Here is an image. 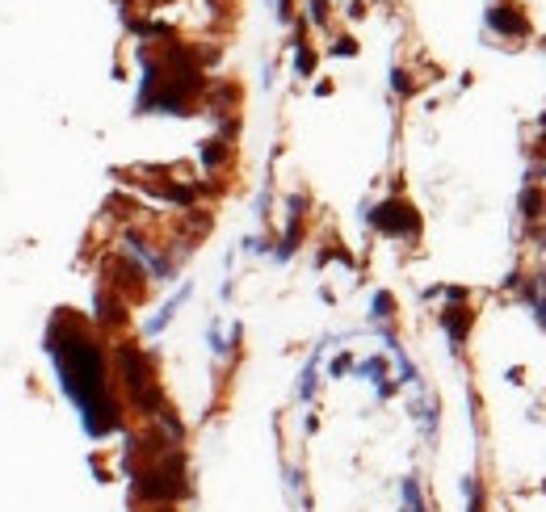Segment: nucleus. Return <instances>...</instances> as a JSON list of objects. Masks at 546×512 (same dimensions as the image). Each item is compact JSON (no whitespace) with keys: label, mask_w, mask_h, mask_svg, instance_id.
I'll return each instance as SVG.
<instances>
[{"label":"nucleus","mask_w":546,"mask_h":512,"mask_svg":"<svg viewBox=\"0 0 546 512\" xmlns=\"http://www.w3.org/2000/svg\"><path fill=\"white\" fill-rule=\"evenodd\" d=\"M46 357L55 361L59 387H63V395L76 403L84 433H88L93 441L118 433V429H122V416H118V403H114V395H109L101 345H97L76 319L55 315V324L46 328Z\"/></svg>","instance_id":"f257e3e1"},{"label":"nucleus","mask_w":546,"mask_h":512,"mask_svg":"<svg viewBox=\"0 0 546 512\" xmlns=\"http://www.w3.org/2000/svg\"><path fill=\"white\" fill-rule=\"evenodd\" d=\"M130 487H135V500H147V504H172V500L189 496L185 454L172 445L168 454L151 458V466H135L130 471Z\"/></svg>","instance_id":"f03ea898"},{"label":"nucleus","mask_w":546,"mask_h":512,"mask_svg":"<svg viewBox=\"0 0 546 512\" xmlns=\"http://www.w3.org/2000/svg\"><path fill=\"white\" fill-rule=\"evenodd\" d=\"M114 366H118L122 391L130 395L135 412H143V416H156V412L164 408V395H160V387H156L151 357H147L139 345H118V349H114Z\"/></svg>","instance_id":"7ed1b4c3"},{"label":"nucleus","mask_w":546,"mask_h":512,"mask_svg":"<svg viewBox=\"0 0 546 512\" xmlns=\"http://www.w3.org/2000/svg\"><path fill=\"white\" fill-rule=\"evenodd\" d=\"M362 219L387 240H421V210H412L404 198H387L378 206H366Z\"/></svg>","instance_id":"20e7f679"},{"label":"nucleus","mask_w":546,"mask_h":512,"mask_svg":"<svg viewBox=\"0 0 546 512\" xmlns=\"http://www.w3.org/2000/svg\"><path fill=\"white\" fill-rule=\"evenodd\" d=\"M286 214H290L286 235H282V240H278V248H273V256H278V261H290V256L299 252V240H303V214H307V198H303V193H290V198H286Z\"/></svg>","instance_id":"39448f33"},{"label":"nucleus","mask_w":546,"mask_h":512,"mask_svg":"<svg viewBox=\"0 0 546 512\" xmlns=\"http://www.w3.org/2000/svg\"><path fill=\"white\" fill-rule=\"evenodd\" d=\"M484 21H488V29H496V34H505V38H526V34H530L526 13L513 8V4H492V8L484 13Z\"/></svg>","instance_id":"423d86ee"},{"label":"nucleus","mask_w":546,"mask_h":512,"mask_svg":"<svg viewBox=\"0 0 546 512\" xmlns=\"http://www.w3.org/2000/svg\"><path fill=\"white\" fill-rule=\"evenodd\" d=\"M437 319H442V328H446V336H450V349L458 353V349L467 345V336H471V328H475V311H471L467 303H458V307L450 303V307H446V311H442Z\"/></svg>","instance_id":"0eeeda50"},{"label":"nucleus","mask_w":546,"mask_h":512,"mask_svg":"<svg viewBox=\"0 0 546 512\" xmlns=\"http://www.w3.org/2000/svg\"><path fill=\"white\" fill-rule=\"evenodd\" d=\"M109 273H114L109 282H114V286H126L130 294H139V290L147 286V269H143L139 261H130V256H122V261H109Z\"/></svg>","instance_id":"6e6552de"},{"label":"nucleus","mask_w":546,"mask_h":512,"mask_svg":"<svg viewBox=\"0 0 546 512\" xmlns=\"http://www.w3.org/2000/svg\"><path fill=\"white\" fill-rule=\"evenodd\" d=\"M521 303H530V307H534L538 328H546V277H542V273L521 277Z\"/></svg>","instance_id":"1a4fd4ad"},{"label":"nucleus","mask_w":546,"mask_h":512,"mask_svg":"<svg viewBox=\"0 0 546 512\" xmlns=\"http://www.w3.org/2000/svg\"><path fill=\"white\" fill-rule=\"evenodd\" d=\"M185 298H189V286H181V290H177V294H172V298H168V303L151 315V319H147V336H160V332L172 324V315L181 311V303H185Z\"/></svg>","instance_id":"9d476101"},{"label":"nucleus","mask_w":546,"mask_h":512,"mask_svg":"<svg viewBox=\"0 0 546 512\" xmlns=\"http://www.w3.org/2000/svg\"><path fill=\"white\" fill-rule=\"evenodd\" d=\"M97 319L109 324V328H114V324H126V311H122V303H118L109 290H97Z\"/></svg>","instance_id":"9b49d317"},{"label":"nucleus","mask_w":546,"mask_h":512,"mask_svg":"<svg viewBox=\"0 0 546 512\" xmlns=\"http://www.w3.org/2000/svg\"><path fill=\"white\" fill-rule=\"evenodd\" d=\"M546 214V193L538 185H526L521 189V219H530V223H538Z\"/></svg>","instance_id":"f8f14e48"},{"label":"nucleus","mask_w":546,"mask_h":512,"mask_svg":"<svg viewBox=\"0 0 546 512\" xmlns=\"http://www.w3.org/2000/svg\"><path fill=\"white\" fill-rule=\"evenodd\" d=\"M294 71H299V76H311V71H315V50L303 42V25H299V38H294Z\"/></svg>","instance_id":"ddd939ff"},{"label":"nucleus","mask_w":546,"mask_h":512,"mask_svg":"<svg viewBox=\"0 0 546 512\" xmlns=\"http://www.w3.org/2000/svg\"><path fill=\"white\" fill-rule=\"evenodd\" d=\"M400 496H404V512H429V508H425V496H421L416 475H408V479L400 483Z\"/></svg>","instance_id":"4468645a"},{"label":"nucleus","mask_w":546,"mask_h":512,"mask_svg":"<svg viewBox=\"0 0 546 512\" xmlns=\"http://www.w3.org/2000/svg\"><path fill=\"white\" fill-rule=\"evenodd\" d=\"M320 353H324V345H320V349L311 353V361L303 366V382H299V399H303V403L315 395V366H320Z\"/></svg>","instance_id":"2eb2a0df"},{"label":"nucleus","mask_w":546,"mask_h":512,"mask_svg":"<svg viewBox=\"0 0 546 512\" xmlns=\"http://www.w3.org/2000/svg\"><path fill=\"white\" fill-rule=\"evenodd\" d=\"M357 374H362L366 382H374V387L387 382V357H366V361L357 366Z\"/></svg>","instance_id":"dca6fc26"},{"label":"nucleus","mask_w":546,"mask_h":512,"mask_svg":"<svg viewBox=\"0 0 546 512\" xmlns=\"http://www.w3.org/2000/svg\"><path fill=\"white\" fill-rule=\"evenodd\" d=\"M156 420H160V429H164V433H168V441H181V437H185V424H181V420H177V412H172V408H168V403H164V408H160V412H156Z\"/></svg>","instance_id":"f3484780"},{"label":"nucleus","mask_w":546,"mask_h":512,"mask_svg":"<svg viewBox=\"0 0 546 512\" xmlns=\"http://www.w3.org/2000/svg\"><path fill=\"white\" fill-rule=\"evenodd\" d=\"M391 315H395V298H391L387 290H378V294H374V303H370V319H374V324H383V319H391Z\"/></svg>","instance_id":"a211bd4d"},{"label":"nucleus","mask_w":546,"mask_h":512,"mask_svg":"<svg viewBox=\"0 0 546 512\" xmlns=\"http://www.w3.org/2000/svg\"><path fill=\"white\" fill-rule=\"evenodd\" d=\"M463 496H467V512H484V487H479L475 475L463 479Z\"/></svg>","instance_id":"6ab92c4d"},{"label":"nucleus","mask_w":546,"mask_h":512,"mask_svg":"<svg viewBox=\"0 0 546 512\" xmlns=\"http://www.w3.org/2000/svg\"><path fill=\"white\" fill-rule=\"evenodd\" d=\"M223 155H227V143H223V139H210V143L202 147V164H206V168H219Z\"/></svg>","instance_id":"aec40b11"},{"label":"nucleus","mask_w":546,"mask_h":512,"mask_svg":"<svg viewBox=\"0 0 546 512\" xmlns=\"http://www.w3.org/2000/svg\"><path fill=\"white\" fill-rule=\"evenodd\" d=\"M391 88H395L400 97H412V92H416V84H412V76H408L404 67H395V71H391Z\"/></svg>","instance_id":"412c9836"},{"label":"nucleus","mask_w":546,"mask_h":512,"mask_svg":"<svg viewBox=\"0 0 546 512\" xmlns=\"http://www.w3.org/2000/svg\"><path fill=\"white\" fill-rule=\"evenodd\" d=\"M206 340H210V353H214V357H227V353H231V345L223 340V332H219V324H210V332H206Z\"/></svg>","instance_id":"4be33fe9"},{"label":"nucleus","mask_w":546,"mask_h":512,"mask_svg":"<svg viewBox=\"0 0 546 512\" xmlns=\"http://www.w3.org/2000/svg\"><path fill=\"white\" fill-rule=\"evenodd\" d=\"M349 370H353V357H349V353H336V357H332V366H328V374H332V378H341V374H349Z\"/></svg>","instance_id":"5701e85b"},{"label":"nucleus","mask_w":546,"mask_h":512,"mask_svg":"<svg viewBox=\"0 0 546 512\" xmlns=\"http://www.w3.org/2000/svg\"><path fill=\"white\" fill-rule=\"evenodd\" d=\"M307 17H311L315 25H324V21H328V0H307Z\"/></svg>","instance_id":"b1692460"},{"label":"nucleus","mask_w":546,"mask_h":512,"mask_svg":"<svg viewBox=\"0 0 546 512\" xmlns=\"http://www.w3.org/2000/svg\"><path fill=\"white\" fill-rule=\"evenodd\" d=\"M332 55L349 59V55H357V42H353V38H336V42H332Z\"/></svg>","instance_id":"393cba45"},{"label":"nucleus","mask_w":546,"mask_h":512,"mask_svg":"<svg viewBox=\"0 0 546 512\" xmlns=\"http://www.w3.org/2000/svg\"><path fill=\"white\" fill-rule=\"evenodd\" d=\"M442 294H446V298H450L454 307H458V303H467V286H446Z\"/></svg>","instance_id":"a878e982"},{"label":"nucleus","mask_w":546,"mask_h":512,"mask_svg":"<svg viewBox=\"0 0 546 512\" xmlns=\"http://www.w3.org/2000/svg\"><path fill=\"white\" fill-rule=\"evenodd\" d=\"M278 4V21H290L294 17V0H273Z\"/></svg>","instance_id":"bb28decb"},{"label":"nucleus","mask_w":546,"mask_h":512,"mask_svg":"<svg viewBox=\"0 0 546 512\" xmlns=\"http://www.w3.org/2000/svg\"><path fill=\"white\" fill-rule=\"evenodd\" d=\"M395 395V382H378V399H391Z\"/></svg>","instance_id":"cd10ccee"}]
</instances>
